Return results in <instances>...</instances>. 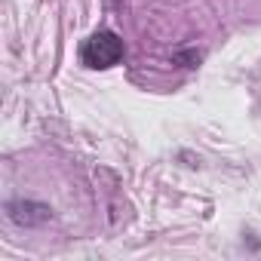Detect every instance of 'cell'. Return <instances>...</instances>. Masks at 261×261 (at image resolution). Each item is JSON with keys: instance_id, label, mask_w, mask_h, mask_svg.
Segmentation results:
<instances>
[{"instance_id": "1", "label": "cell", "mask_w": 261, "mask_h": 261, "mask_svg": "<svg viewBox=\"0 0 261 261\" xmlns=\"http://www.w3.org/2000/svg\"><path fill=\"white\" fill-rule=\"evenodd\" d=\"M120 59H123V40L114 31H95L80 49V62L86 68H95V71L114 68Z\"/></svg>"}, {"instance_id": "2", "label": "cell", "mask_w": 261, "mask_h": 261, "mask_svg": "<svg viewBox=\"0 0 261 261\" xmlns=\"http://www.w3.org/2000/svg\"><path fill=\"white\" fill-rule=\"evenodd\" d=\"M7 215L22 227H37V224H46L53 218V209L46 203H37V200H10Z\"/></svg>"}, {"instance_id": "3", "label": "cell", "mask_w": 261, "mask_h": 261, "mask_svg": "<svg viewBox=\"0 0 261 261\" xmlns=\"http://www.w3.org/2000/svg\"><path fill=\"white\" fill-rule=\"evenodd\" d=\"M175 59H178V62H191V68H194V65L200 62V53H181V56H175Z\"/></svg>"}, {"instance_id": "4", "label": "cell", "mask_w": 261, "mask_h": 261, "mask_svg": "<svg viewBox=\"0 0 261 261\" xmlns=\"http://www.w3.org/2000/svg\"><path fill=\"white\" fill-rule=\"evenodd\" d=\"M108 4H111V7H120V4H123V0H108Z\"/></svg>"}]
</instances>
